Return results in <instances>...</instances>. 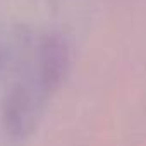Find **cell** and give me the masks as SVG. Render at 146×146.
I'll use <instances>...</instances> for the list:
<instances>
[{"label":"cell","instance_id":"obj_1","mask_svg":"<svg viewBox=\"0 0 146 146\" xmlns=\"http://www.w3.org/2000/svg\"><path fill=\"white\" fill-rule=\"evenodd\" d=\"M70 65L72 46L65 35L46 31L26 36L12 64L0 112L4 134L12 144L26 143L38 131Z\"/></svg>","mask_w":146,"mask_h":146}]
</instances>
